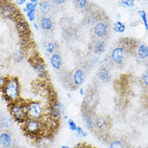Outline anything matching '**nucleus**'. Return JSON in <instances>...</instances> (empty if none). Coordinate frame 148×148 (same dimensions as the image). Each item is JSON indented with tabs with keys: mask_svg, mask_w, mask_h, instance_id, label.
Listing matches in <instances>:
<instances>
[{
	"mask_svg": "<svg viewBox=\"0 0 148 148\" xmlns=\"http://www.w3.org/2000/svg\"><path fill=\"white\" fill-rule=\"evenodd\" d=\"M12 117L8 114L0 115V123L3 130H9L12 125H13V120Z\"/></svg>",
	"mask_w": 148,
	"mask_h": 148,
	"instance_id": "obj_22",
	"label": "nucleus"
},
{
	"mask_svg": "<svg viewBox=\"0 0 148 148\" xmlns=\"http://www.w3.org/2000/svg\"><path fill=\"white\" fill-rule=\"evenodd\" d=\"M97 18H96V16H94V15H88V16H86V18H85V24L87 25V26L89 27H93L95 25V23L97 22Z\"/></svg>",
	"mask_w": 148,
	"mask_h": 148,
	"instance_id": "obj_28",
	"label": "nucleus"
},
{
	"mask_svg": "<svg viewBox=\"0 0 148 148\" xmlns=\"http://www.w3.org/2000/svg\"><path fill=\"white\" fill-rule=\"evenodd\" d=\"M113 30L116 32H119V33H122L125 32L126 30V25L124 23L121 22L120 20L119 21H117L116 23H114L113 25Z\"/></svg>",
	"mask_w": 148,
	"mask_h": 148,
	"instance_id": "obj_26",
	"label": "nucleus"
},
{
	"mask_svg": "<svg viewBox=\"0 0 148 148\" xmlns=\"http://www.w3.org/2000/svg\"><path fill=\"white\" fill-rule=\"evenodd\" d=\"M67 96H68V97H69V98H72V95H71V93H67Z\"/></svg>",
	"mask_w": 148,
	"mask_h": 148,
	"instance_id": "obj_45",
	"label": "nucleus"
},
{
	"mask_svg": "<svg viewBox=\"0 0 148 148\" xmlns=\"http://www.w3.org/2000/svg\"><path fill=\"white\" fill-rule=\"evenodd\" d=\"M40 0H31V3H38Z\"/></svg>",
	"mask_w": 148,
	"mask_h": 148,
	"instance_id": "obj_42",
	"label": "nucleus"
},
{
	"mask_svg": "<svg viewBox=\"0 0 148 148\" xmlns=\"http://www.w3.org/2000/svg\"><path fill=\"white\" fill-rule=\"evenodd\" d=\"M13 148H15V147H13Z\"/></svg>",
	"mask_w": 148,
	"mask_h": 148,
	"instance_id": "obj_51",
	"label": "nucleus"
},
{
	"mask_svg": "<svg viewBox=\"0 0 148 148\" xmlns=\"http://www.w3.org/2000/svg\"><path fill=\"white\" fill-rule=\"evenodd\" d=\"M50 64L56 70H60L63 66V58L59 52H55L50 56Z\"/></svg>",
	"mask_w": 148,
	"mask_h": 148,
	"instance_id": "obj_18",
	"label": "nucleus"
},
{
	"mask_svg": "<svg viewBox=\"0 0 148 148\" xmlns=\"http://www.w3.org/2000/svg\"><path fill=\"white\" fill-rule=\"evenodd\" d=\"M39 24L40 26L41 29L44 32H49L53 29L54 23L52 21V18L48 15H40L39 18Z\"/></svg>",
	"mask_w": 148,
	"mask_h": 148,
	"instance_id": "obj_14",
	"label": "nucleus"
},
{
	"mask_svg": "<svg viewBox=\"0 0 148 148\" xmlns=\"http://www.w3.org/2000/svg\"><path fill=\"white\" fill-rule=\"evenodd\" d=\"M109 148H129L126 143L122 140L116 139L111 142L109 145Z\"/></svg>",
	"mask_w": 148,
	"mask_h": 148,
	"instance_id": "obj_25",
	"label": "nucleus"
},
{
	"mask_svg": "<svg viewBox=\"0 0 148 148\" xmlns=\"http://www.w3.org/2000/svg\"><path fill=\"white\" fill-rule=\"evenodd\" d=\"M43 50L47 56H51L55 52H57L59 49V45L56 41L47 40L43 43Z\"/></svg>",
	"mask_w": 148,
	"mask_h": 148,
	"instance_id": "obj_17",
	"label": "nucleus"
},
{
	"mask_svg": "<svg viewBox=\"0 0 148 148\" xmlns=\"http://www.w3.org/2000/svg\"><path fill=\"white\" fill-rule=\"evenodd\" d=\"M130 148V147H129ZM134 148H141V147H134Z\"/></svg>",
	"mask_w": 148,
	"mask_h": 148,
	"instance_id": "obj_50",
	"label": "nucleus"
},
{
	"mask_svg": "<svg viewBox=\"0 0 148 148\" xmlns=\"http://www.w3.org/2000/svg\"><path fill=\"white\" fill-rule=\"evenodd\" d=\"M79 92H80V94L82 95V96H83V95H85V89L83 88V87H81L80 88V89H79Z\"/></svg>",
	"mask_w": 148,
	"mask_h": 148,
	"instance_id": "obj_40",
	"label": "nucleus"
},
{
	"mask_svg": "<svg viewBox=\"0 0 148 148\" xmlns=\"http://www.w3.org/2000/svg\"><path fill=\"white\" fill-rule=\"evenodd\" d=\"M97 77L98 81L101 83H108L111 80V73L110 69L107 67L100 66V68L97 70Z\"/></svg>",
	"mask_w": 148,
	"mask_h": 148,
	"instance_id": "obj_16",
	"label": "nucleus"
},
{
	"mask_svg": "<svg viewBox=\"0 0 148 148\" xmlns=\"http://www.w3.org/2000/svg\"><path fill=\"white\" fill-rule=\"evenodd\" d=\"M131 1H133V2H134V0H131Z\"/></svg>",
	"mask_w": 148,
	"mask_h": 148,
	"instance_id": "obj_49",
	"label": "nucleus"
},
{
	"mask_svg": "<svg viewBox=\"0 0 148 148\" xmlns=\"http://www.w3.org/2000/svg\"><path fill=\"white\" fill-rule=\"evenodd\" d=\"M110 127V119L106 115H98L97 116L96 126L94 130H97L101 133L106 132Z\"/></svg>",
	"mask_w": 148,
	"mask_h": 148,
	"instance_id": "obj_10",
	"label": "nucleus"
},
{
	"mask_svg": "<svg viewBox=\"0 0 148 148\" xmlns=\"http://www.w3.org/2000/svg\"><path fill=\"white\" fill-rule=\"evenodd\" d=\"M8 77H6L3 75L0 74V89H3V87L6 85V83L8 82Z\"/></svg>",
	"mask_w": 148,
	"mask_h": 148,
	"instance_id": "obj_36",
	"label": "nucleus"
},
{
	"mask_svg": "<svg viewBox=\"0 0 148 148\" xmlns=\"http://www.w3.org/2000/svg\"><path fill=\"white\" fill-rule=\"evenodd\" d=\"M129 52L128 49L123 45L115 47L111 51L110 55L113 64H115L117 66L123 65L126 59H127Z\"/></svg>",
	"mask_w": 148,
	"mask_h": 148,
	"instance_id": "obj_5",
	"label": "nucleus"
},
{
	"mask_svg": "<svg viewBox=\"0 0 148 148\" xmlns=\"http://www.w3.org/2000/svg\"><path fill=\"white\" fill-rule=\"evenodd\" d=\"M16 29L18 31V32L23 36H25L30 32V28L27 23L23 20V18H17L16 21Z\"/></svg>",
	"mask_w": 148,
	"mask_h": 148,
	"instance_id": "obj_21",
	"label": "nucleus"
},
{
	"mask_svg": "<svg viewBox=\"0 0 148 148\" xmlns=\"http://www.w3.org/2000/svg\"><path fill=\"white\" fill-rule=\"evenodd\" d=\"M97 115L92 110H85L83 113V120L85 122V126L89 130H94L96 126Z\"/></svg>",
	"mask_w": 148,
	"mask_h": 148,
	"instance_id": "obj_12",
	"label": "nucleus"
},
{
	"mask_svg": "<svg viewBox=\"0 0 148 148\" xmlns=\"http://www.w3.org/2000/svg\"><path fill=\"white\" fill-rule=\"evenodd\" d=\"M147 18H148V12H147Z\"/></svg>",
	"mask_w": 148,
	"mask_h": 148,
	"instance_id": "obj_48",
	"label": "nucleus"
},
{
	"mask_svg": "<svg viewBox=\"0 0 148 148\" xmlns=\"http://www.w3.org/2000/svg\"><path fill=\"white\" fill-rule=\"evenodd\" d=\"M50 2L52 3L53 5H56V6H59V5H61V4H64L66 0H50Z\"/></svg>",
	"mask_w": 148,
	"mask_h": 148,
	"instance_id": "obj_38",
	"label": "nucleus"
},
{
	"mask_svg": "<svg viewBox=\"0 0 148 148\" xmlns=\"http://www.w3.org/2000/svg\"><path fill=\"white\" fill-rule=\"evenodd\" d=\"M85 148H97V147H89V146H85Z\"/></svg>",
	"mask_w": 148,
	"mask_h": 148,
	"instance_id": "obj_46",
	"label": "nucleus"
},
{
	"mask_svg": "<svg viewBox=\"0 0 148 148\" xmlns=\"http://www.w3.org/2000/svg\"><path fill=\"white\" fill-rule=\"evenodd\" d=\"M110 32L109 23L105 19H98L95 25L92 27V34L95 38L105 39Z\"/></svg>",
	"mask_w": 148,
	"mask_h": 148,
	"instance_id": "obj_7",
	"label": "nucleus"
},
{
	"mask_svg": "<svg viewBox=\"0 0 148 148\" xmlns=\"http://www.w3.org/2000/svg\"><path fill=\"white\" fill-rule=\"evenodd\" d=\"M25 57H26V56H25L24 51L21 50V49L16 50L12 54V60L16 64L21 63L23 60L25 59Z\"/></svg>",
	"mask_w": 148,
	"mask_h": 148,
	"instance_id": "obj_24",
	"label": "nucleus"
},
{
	"mask_svg": "<svg viewBox=\"0 0 148 148\" xmlns=\"http://www.w3.org/2000/svg\"><path fill=\"white\" fill-rule=\"evenodd\" d=\"M0 147L1 148H13L14 139L12 134L7 130H3L0 132Z\"/></svg>",
	"mask_w": 148,
	"mask_h": 148,
	"instance_id": "obj_11",
	"label": "nucleus"
},
{
	"mask_svg": "<svg viewBox=\"0 0 148 148\" xmlns=\"http://www.w3.org/2000/svg\"><path fill=\"white\" fill-rule=\"evenodd\" d=\"M61 148H70L69 146H66V145H63V146H61Z\"/></svg>",
	"mask_w": 148,
	"mask_h": 148,
	"instance_id": "obj_44",
	"label": "nucleus"
},
{
	"mask_svg": "<svg viewBox=\"0 0 148 148\" xmlns=\"http://www.w3.org/2000/svg\"><path fill=\"white\" fill-rule=\"evenodd\" d=\"M135 54L138 59L142 61L148 60V46L145 44L138 45L135 48Z\"/></svg>",
	"mask_w": 148,
	"mask_h": 148,
	"instance_id": "obj_19",
	"label": "nucleus"
},
{
	"mask_svg": "<svg viewBox=\"0 0 148 148\" xmlns=\"http://www.w3.org/2000/svg\"><path fill=\"white\" fill-rule=\"evenodd\" d=\"M77 134L78 136L80 138H85L87 137V132L85 131V130L82 128V126H78L77 127V130H76V131H75Z\"/></svg>",
	"mask_w": 148,
	"mask_h": 148,
	"instance_id": "obj_32",
	"label": "nucleus"
},
{
	"mask_svg": "<svg viewBox=\"0 0 148 148\" xmlns=\"http://www.w3.org/2000/svg\"><path fill=\"white\" fill-rule=\"evenodd\" d=\"M34 27H35V28H36V31L39 30V27H38V24H37V23H34Z\"/></svg>",
	"mask_w": 148,
	"mask_h": 148,
	"instance_id": "obj_43",
	"label": "nucleus"
},
{
	"mask_svg": "<svg viewBox=\"0 0 148 148\" xmlns=\"http://www.w3.org/2000/svg\"><path fill=\"white\" fill-rule=\"evenodd\" d=\"M24 53H25V56L27 57L29 59V60L34 59L35 57H36L37 56H39L37 53L36 48L33 45H28L26 49L24 50Z\"/></svg>",
	"mask_w": 148,
	"mask_h": 148,
	"instance_id": "obj_23",
	"label": "nucleus"
},
{
	"mask_svg": "<svg viewBox=\"0 0 148 148\" xmlns=\"http://www.w3.org/2000/svg\"><path fill=\"white\" fill-rule=\"evenodd\" d=\"M26 3V0H16V3L18 5H23Z\"/></svg>",
	"mask_w": 148,
	"mask_h": 148,
	"instance_id": "obj_39",
	"label": "nucleus"
},
{
	"mask_svg": "<svg viewBox=\"0 0 148 148\" xmlns=\"http://www.w3.org/2000/svg\"><path fill=\"white\" fill-rule=\"evenodd\" d=\"M38 5H39V3H31V2L27 3H26V7L23 8V11L28 12V11H32V10H36Z\"/></svg>",
	"mask_w": 148,
	"mask_h": 148,
	"instance_id": "obj_31",
	"label": "nucleus"
},
{
	"mask_svg": "<svg viewBox=\"0 0 148 148\" xmlns=\"http://www.w3.org/2000/svg\"><path fill=\"white\" fill-rule=\"evenodd\" d=\"M27 119L41 120L45 115V108L39 101H31L26 103Z\"/></svg>",
	"mask_w": 148,
	"mask_h": 148,
	"instance_id": "obj_2",
	"label": "nucleus"
},
{
	"mask_svg": "<svg viewBox=\"0 0 148 148\" xmlns=\"http://www.w3.org/2000/svg\"><path fill=\"white\" fill-rule=\"evenodd\" d=\"M89 48L95 55H101L105 53L107 49V42L104 39L94 38L90 43Z\"/></svg>",
	"mask_w": 148,
	"mask_h": 148,
	"instance_id": "obj_9",
	"label": "nucleus"
},
{
	"mask_svg": "<svg viewBox=\"0 0 148 148\" xmlns=\"http://www.w3.org/2000/svg\"><path fill=\"white\" fill-rule=\"evenodd\" d=\"M9 112L12 119L18 122H23L27 119L26 111V103L20 101L11 102L9 106Z\"/></svg>",
	"mask_w": 148,
	"mask_h": 148,
	"instance_id": "obj_4",
	"label": "nucleus"
},
{
	"mask_svg": "<svg viewBox=\"0 0 148 148\" xmlns=\"http://www.w3.org/2000/svg\"><path fill=\"white\" fill-rule=\"evenodd\" d=\"M119 3H120V5H122L123 7L131 8V7H134V2L131 1V0H119Z\"/></svg>",
	"mask_w": 148,
	"mask_h": 148,
	"instance_id": "obj_33",
	"label": "nucleus"
},
{
	"mask_svg": "<svg viewBox=\"0 0 148 148\" xmlns=\"http://www.w3.org/2000/svg\"><path fill=\"white\" fill-rule=\"evenodd\" d=\"M138 15H140L141 18H142V20H143V24H144V26H145V29H146V31H148L147 15L146 11H143V10L138 11Z\"/></svg>",
	"mask_w": 148,
	"mask_h": 148,
	"instance_id": "obj_29",
	"label": "nucleus"
},
{
	"mask_svg": "<svg viewBox=\"0 0 148 148\" xmlns=\"http://www.w3.org/2000/svg\"><path fill=\"white\" fill-rule=\"evenodd\" d=\"M141 81L145 86L148 87V70L146 71L145 73L143 75V77L141 78Z\"/></svg>",
	"mask_w": 148,
	"mask_h": 148,
	"instance_id": "obj_37",
	"label": "nucleus"
},
{
	"mask_svg": "<svg viewBox=\"0 0 148 148\" xmlns=\"http://www.w3.org/2000/svg\"><path fill=\"white\" fill-rule=\"evenodd\" d=\"M68 126H69V128L72 131H76L77 130V123L74 122L73 119H68Z\"/></svg>",
	"mask_w": 148,
	"mask_h": 148,
	"instance_id": "obj_34",
	"label": "nucleus"
},
{
	"mask_svg": "<svg viewBox=\"0 0 148 148\" xmlns=\"http://www.w3.org/2000/svg\"><path fill=\"white\" fill-rule=\"evenodd\" d=\"M85 77H86V74L83 69L82 68H78L76 70L74 71L72 75V83L73 85L75 87H80L83 85V83L85 82Z\"/></svg>",
	"mask_w": 148,
	"mask_h": 148,
	"instance_id": "obj_13",
	"label": "nucleus"
},
{
	"mask_svg": "<svg viewBox=\"0 0 148 148\" xmlns=\"http://www.w3.org/2000/svg\"><path fill=\"white\" fill-rule=\"evenodd\" d=\"M27 18H29L30 21L33 22L36 19V10H32V11L27 12Z\"/></svg>",
	"mask_w": 148,
	"mask_h": 148,
	"instance_id": "obj_35",
	"label": "nucleus"
},
{
	"mask_svg": "<svg viewBox=\"0 0 148 148\" xmlns=\"http://www.w3.org/2000/svg\"><path fill=\"white\" fill-rule=\"evenodd\" d=\"M53 4L49 0H43L39 3V12L40 15H48L52 11Z\"/></svg>",
	"mask_w": 148,
	"mask_h": 148,
	"instance_id": "obj_20",
	"label": "nucleus"
},
{
	"mask_svg": "<svg viewBox=\"0 0 148 148\" xmlns=\"http://www.w3.org/2000/svg\"><path fill=\"white\" fill-rule=\"evenodd\" d=\"M73 148H85V146H83V145H81V144H78V145H77V146H75V147Z\"/></svg>",
	"mask_w": 148,
	"mask_h": 148,
	"instance_id": "obj_41",
	"label": "nucleus"
},
{
	"mask_svg": "<svg viewBox=\"0 0 148 148\" xmlns=\"http://www.w3.org/2000/svg\"><path fill=\"white\" fill-rule=\"evenodd\" d=\"M2 130H3V128H2V126H1V123H0V132H1Z\"/></svg>",
	"mask_w": 148,
	"mask_h": 148,
	"instance_id": "obj_47",
	"label": "nucleus"
},
{
	"mask_svg": "<svg viewBox=\"0 0 148 148\" xmlns=\"http://www.w3.org/2000/svg\"><path fill=\"white\" fill-rule=\"evenodd\" d=\"M31 64L33 68V69L37 73V74L42 78H45L47 77V66L45 64L44 60L41 58L40 56H37L34 59L30 60Z\"/></svg>",
	"mask_w": 148,
	"mask_h": 148,
	"instance_id": "obj_8",
	"label": "nucleus"
},
{
	"mask_svg": "<svg viewBox=\"0 0 148 148\" xmlns=\"http://www.w3.org/2000/svg\"><path fill=\"white\" fill-rule=\"evenodd\" d=\"M23 128L31 136H36L44 131L45 126L42 120L27 119L23 122Z\"/></svg>",
	"mask_w": 148,
	"mask_h": 148,
	"instance_id": "obj_3",
	"label": "nucleus"
},
{
	"mask_svg": "<svg viewBox=\"0 0 148 148\" xmlns=\"http://www.w3.org/2000/svg\"><path fill=\"white\" fill-rule=\"evenodd\" d=\"M20 83L17 77H8V82L3 89V92L5 98L11 102L18 101L20 99Z\"/></svg>",
	"mask_w": 148,
	"mask_h": 148,
	"instance_id": "obj_1",
	"label": "nucleus"
},
{
	"mask_svg": "<svg viewBox=\"0 0 148 148\" xmlns=\"http://www.w3.org/2000/svg\"><path fill=\"white\" fill-rule=\"evenodd\" d=\"M76 6L78 9L82 10V9H85L88 5V1L87 0H74Z\"/></svg>",
	"mask_w": 148,
	"mask_h": 148,
	"instance_id": "obj_30",
	"label": "nucleus"
},
{
	"mask_svg": "<svg viewBox=\"0 0 148 148\" xmlns=\"http://www.w3.org/2000/svg\"><path fill=\"white\" fill-rule=\"evenodd\" d=\"M112 64H113V63H112V61H111L110 56H106L104 58L100 59V62H99V65H100V66L107 67V68L110 69V66L112 65Z\"/></svg>",
	"mask_w": 148,
	"mask_h": 148,
	"instance_id": "obj_27",
	"label": "nucleus"
},
{
	"mask_svg": "<svg viewBox=\"0 0 148 148\" xmlns=\"http://www.w3.org/2000/svg\"><path fill=\"white\" fill-rule=\"evenodd\" d=\"M48 113L52 119L59 121L61 118H63L64 115H65L66 108L64 105L59 101H53L48 106Z\"/></svg>",
	"mask_w": 148,
	"mask_h": 148,
	"instance_id": "obj_6",
	"label": "nucleus"
},
{
	"mask_svg": "<svg viewBox=\"0 0 148 148\" xmlns=\"http://www.w3.org/2000/svg\"><path fill=\"white\" fill-rule=\"evenodd\" d=\"M147 148H148V147H147Z\"/></svg>",
	"mask_w": 148,
	"mask_h": 148,
	"instance_id": "obj_52",
	"label": "nucleus"
},
{
	"mask_svg": "<svg viewBox=\"0 0 148 148\" xmlns=\"http://www.w3.org/2000/svg\"><path fill=\"white\" fill-rule=\"evenodd\" d=\"M1 14L3 17L6 18H18V11L15 6L11 5V4H7L4 5L3 8L1 10Z\"/></svg>",
	"mask_w": 148,
	"mask_h": 148,
	"instance_id": "obj_15",
	"label": "nucleus"
}]
</instances>
